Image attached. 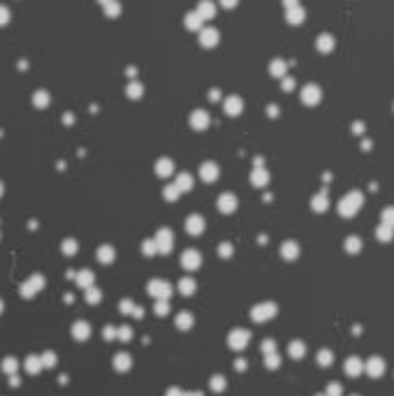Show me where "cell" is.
Instances as JSON below:
<instances>
[{"mask_svg": "<svg viewBox=\"0 0 394 396\" xmlns=\"http://www.w3.org/2000/svg\"><path fill=\"white\" fill-rule=\"evenodd\" d=\"M128 95H130V98H139V95H142V86H139V84H130L128 86Z\"/></svg>", "mask_w": 394, "mask_h": 396, "instance_id": "d4e9b609", "label": "cell"}, {"mask_svg": "<svg viewBox=\"0 0 394 396\" xmlns=\"http://www.w3.org/2000/svg\"><path fill=\"white\" fill-rule=\"evenodd\" d=\"M236 2H239V0H220L223 7H236Z\"/></svg>", "mask_w": 394, "mask_h": 396, "instance_id": "f1b7e54d", "label": "cell"}, {"mask_svg": "<svg viewBox=\"0 0 394 396\" xmlns=\"http://www.w3.org/2000/svg\"><path fill=\"white\" fill-rule=\"evenodd\" d=\"M362 204H364V192L353 190V192H348L346 197H341V202H339V214H341L343 218H353V216H357V211L362 209Z\"/></svg>", "mask_w": 394, "mask_h": 396, "instance_id": "6da1fadb", "label": "cell"}, {"mask_svg": "<svg viewBox=\"0 0 394 396\" xmlns=\"http://www.w3.org/2000/svg\"><path fill=\"white\" fill-rule=\"evenodd\" d=\"M376 239H378V241H383V244L392 241V239H394V227H390V225H383V222H380L378 227H376Z\"/></svg>", "mask_w": 394, "mask_h": 396, "instance_id": "8fae6325", "label": "cell"}, {"mask_svg": "<svg viewBox=\"0 0 394 396\" xmlns=\"http://www.w3.org/2000/svg\"><path fill=\"white\" fill-rule=\"evenodd\" d=\"M364 371L371 375V378H380L385 373V359L383 357H369L366 364H364Z\"/></svg>", "mask_w": 394, "mask_h": 396, "instance_id": "3957f363", "label": "cell"}, {"mask_svg": "<svg viewBox=\"0 0 394 396\" xmlns=\"http://www.w3.org/2000/svg\"><path fill=\"white\" fill-rule=\"evenodd\" d=\"M353 396H357V394H353Z\"/></svg>", "mask_w": 394, "mask_h": 396, "instance_id": "836d02e7", "label": "cell"}, {"mask_svg": "<svg viewBox=\"0 0 394 396\" xmlns=\"http://www.w3.org/2000/svg\"><path fill=\"white\" fill-rule=\"evenodd\" d=\"M199 42H202V46H206V49L216 46L218 44V31H216V28H204V31H199Z\"/></svg>", "mask_w": 394, "mask_h": 396, "instance_id": "8992f818", "label": "cell"}, {"mask_svg": "<svg viewBox=\"0 0 394 396\" xmlns=\"http://www.w3.org/2000/svg\"><path fill=\"white\" fill-rule=\"evenodd\" d=\"M223 107H225V111H228L230 116H236V114H241V109H243V102L239 95H230L225 102H223Z\"/></svg>", "mask_w": 394, "mask_h": 396, "instance_id": "52a82bcc", "label": "cell"}, {"mask_svg": "<svg viewBox=\"0 0 394 396\" xmlns=\"http://www.w3.org/2000/svg\"><path fill=\"white\" fill-rule=\"evenodd\" d=\"M297 252H299L297 244H285L283 246V255H285V257H297Z\"/></svg>", "mask_w": 394, "mask_h": 396, "instance_id": "603a6c76", "label": "cell"}, {"mask_svg": "<svg viewBox=\"0 0 394 396\" xmlns=\"http://www.w3.org/2000/svg\"><path fill=\"white\" fill-rule=\"evenodd\" d=\"M100 2H102V5H105V2H109V0H100Z\"/></svg>", "mask_w": 394, "mask_h": 396, "instance_id": "1f68e13d", "label": "cell"}, {"mask_svg": "<svg viewBox=\"0 0 394 396\" xmlns=\"http://www.w3.org/2000/svg\"><path fill=\"white\" fill-rule=\"evenodd\" d=\"M33 102H35V105H38L39 109H44L46 105H49V95H46V91H38V93H35Z\"/></svg>", "mask_w": 394, "mask_h": 396, "instance_id": "ac0fdd59", "label": "cell"}, {"mask_svg": "<svg viewBox=\"0 0 394 396\" xmlns=\"http://www.w3.org/2000/svg\"><path fill=\"white\" fill-rule=\"evenodd\" d=\"M197 14H199V19H202V21H206V19H213V16H216V5H213L211 0H202V2L197 5Z\"/></svg>", "mask_w": 394, "mask_h": 396, "instance_id": "9c48e42d", "label": "cell"}, {"mask_svg": "<svg viewBox=\"0 0 394 396\" xmlns=\"http://www.w3.org/2000/svg\"><path fill=\"white\" fill-rule=\"evenodd\" d=\"M353 132H355V135H362V132H364V123L357 121L355 125H353Z\"/></svg>", "mask_w": 394, "mask_h": 396, "instance_id": "83f0119b", "label": "cell"}, {"mask_svg": "<svg viewBox=\"0 0 394 396\" xmlns=\"http://www.w3.org/2000/svg\"><path fill=\"white\" fill-rule=\"evenodd\" d=\"M318 361H320V366H329L334 361V355H332V350H320V355H318Z\"/></svg>", "mask_w": 394, "mask_h": 396, "instance_id": "d6986e66", "label": "cell"}, {"mask_svg": "<svg viewBox=\"0 0 394 396\" xmlns=\"http://www.w3.org/2000/svg\"><path fill=\"white\" fill-rule=\"evenodd\" d=\"M311 206L318 211V214H322V211H327V206H329V197H327V192H318L315 197H313Z\"/></svg>", "mask_w": 394, "mask_h": 396, "instance_id": "4fadbf2b", "label": "cell"}, {"mask_svg": "<svg viewBox=\"0 0 394 396\" xmlns=\"http://www.w3.org/2000/svg\"><path fill=\"white\" fill-rule=\"evenodd\" d=\"M304 350H306V348H304V343H299V341H295L290 345V355H292V357H302Z\"/></svg>", "mask_w": 394, "mask_h": 396, "instance_id": "7402d4cb", "label": "cell"}, {"mask_svg": "<svg viewBox=\"0 0 394 396\" xmlns=\"http://www.w3.org/2000/svg\"><path fill=\"white\" fill-rule=\"evenodd\" d=\"M343 371L350 375V378H357V375L364 373V359L359 357H348L346 364H343Z\"/></svg>", "mask_w": 394, "mask_h": 396, "instance_id": "277c9868", "label": "cell"}, {"mask_svg": "<svg viewBox=\"0 0 394 396\" xmlns=\"http://www.w3.org/2000/svg\"><path fill=\"white\" fill-rule=\"evenodd\" d=\"M190 123H193L197 130H204L206 125H209V114H206V111H195V114L190 116Z\"/></svg>", "mask_w": 394, "mask_h": 396, "instance_id": "5bb4252c", "label": "cell"}, {"mask_svg": "<svg viewBox=\"0 0 394 396\" xmlns=\"http://www.w3.org/2000/svg\"><path fill=\"white\" fill-rule=\"evenodd\" d=\"M304 19H306V9L299 7V5H297V7H290L288 12H285V21L292 23V26H299Z\"/></svg>", "mask_w": 394, "mask_h": 396, "instance_id": "ba28073f", "label": "cell"}, {"mask_svg": "<svg viewBox=\"0 0 394 396\" xmlns=\"http://www.w3.org/2000/svg\"><path fill=\"white\" fill-rule=\"evenodd\" d=\"M283 5H285V7H297V5H299V0H283Z\"/></svg>", "mask_w": 394, "mask_h": 396, "instance_id": "f546056e", "label": "cell"}, {"mask_svg": "<svg viewBox=\"0 0 394 396\" xmlns=\"http://www.w3.org/2000/svg\"><path fill=\"white\" fill-rule=\"evenodd\" d=\"M320 100H322V91H320V86L306 84L302 88V102L306 105V107H315Z\"/></svg>", "mask_w": 394, "mask_h": 396, "instance_id": "7a4b0ae2", "label": "cell"}, {"mask_svg": "<svg viewBox=\"0 0 394 396\" xmlns=\"http://www.w3.org/2000/svg\"><path fill=\"white\" fill-rule=\"evenodd\" d=\"M380 222H383V225H390V227H394V206H387V209H383V211H380Z\"/></svg>", "mask_w": 394, "mask_h": 396, "instance_id": "e0dca14e", "label": "cell"}, {"mask_svg": "<svg viewBox=\"0 0 394 396\" xmlns=\"http://www.w3.org/2000/svg\"><path fill=\"white\" fill-rule=\"evenodd\" d=\"M280 88H283L285 93L295 91V79H292V76H283V81H280Z\"/></svg>", "mask_w": 394, "mask_h": 396, "instance_id": "cb8c5ba5", "label": "cell"}, {"mask_svg": "<svg viewBox=\"0 0 394 396\" xmlns=\"http://www.w3.org/2000/svg\"><path fill=\"white\" fill-rule=\"evenodd\" d=\"M334 46H336V39H334V35H329V33H322V35H318V39H315V49H318L320 54H332Z\"/></svg>", "mask_w": 394, "mask_h": 396, "instance_id": "5b68a950", "label": "cell"}, {"mask_svg": "<svg viewBox=\"0 0 394 396\" xmlns=\"http://www.w3.org/2000/svg\"><path fill=\"white\" fill-rule=\"evenodd\" d=\"M105 12H107V16L116 19V16L121 14V2H118V0H109V2H105Z\"/></svg>", "mask_w": 394, "mask_h": 396, "instance_id": "2e32d148", "label": "cell"}, {"mask_svg": "<svg viewBox=\"0 0 394 396\" xmlns=\"http://www.w3.org/2000/svg\"><path fill=\"white\" fill-rule=\"evenodd\" d=\"M343 248H346V252H350V255H357V252L364 248V244L359 236H348V239L343 241Z\"/></svg>", "mask_w": 394, "mask_h": 396, "instance_id": "30bf717a", "label": "cell"}, {"mask_svg": "<svg viewBox=\"0 0 394 396\" xmlns=\"http://www.w3.org/2000/svg\"><path fill=\"white\" fill-rule=\"evenodd\" d=\"M7 21H9V9L0 5V26H5Z\"/></svg>", "mask_w": 394, "mask_h": 396, "instance_id": "484cf974", "label": "cell"}, {"mask_svg": "<svg viewBox=\"0 0 394 396\" xmlns=\"http://www.w3.org/2000/svg\"><path fill=\"white\" fill-rule=\"evenodd\" d=\"M269 72H272V76H285V72H288V63L280 61V58H276V61L269 63Z\"/></svg>", "mask_w": 394, "mask_h": 396, "instance_id": "7c38bea8", "label": "cell"}, {"mask_svg": "<svg viewBox=\"0 0 394 396\" xmlns=\"http://www.w3.org/2000/svg\"><path fill=\"white\" fill-rule=\"evenodd\" d=\"M325 396H343V387L339 382H332V385H327Z\"/></svg>", "mask_w": 394, "mask_h": 396, "instance_id": "ffe728a7", "label": "cell"}, {"mask_svg": "<svg viewBox=\"0 0 394 396\" xmlns=\"http://www.w3.org/2000/svg\"><path fill=\"white\" fill-rule=\"evenodd\" d=\"M186 28H188V31H202V19H199L197 12L186 14Z\"/></svg>", "mask_w": 394, "mask_h": 396, "instance_id": "9a60e30c", "label": "cell"}, {"mask_svg": "<svg viewBox=\"0 0 394 396\" xmlns=\"http://www.w3.org/2000/svg\"><path fill=\"white\" fill-rule=\"evenodd\" d=\"M276 114H278V107H276V105H272V107H269V116H276Z\"/></svg>", "mask_w": 394, "mask_h": 396, "instance_id": "4dcf8cb0", "label": "cell"}, {"mask_svg": "<svg viewBox=\"0 0 394 396\" xmlns=\"http://www.w3.org/2000/svg\"><path fill=\"white\" fill-rule=\"evenodd\" d=\"M267 181H269V174L262 172V169H258V172L253 174V183H255V185H265Z\"/></svg>", "mask_w": 394, "mask_h": 396, "instance_id": "44dd1931", "label": "cell"}, {"mask_svg": "<svg viewBox=\"0 0 394 396\" xmlns=\"http://www.w3.org/2000/svg\"><path fill=\"white\" fill-rule=\"evenodd\" d=\"M202 176H204V179H213V176H216V169H213V165H206V167H202Z\"/></svg>", "mask_w": 394, "mask_h": 396, "instance_id": "4316f807", "label": "cell"}, {"mask_svg": "<svg viewBox=\"0 0 394 396\" xmlns=\"http://www.w3.org/2000/svg\"><path fill=\"white\" fill-rule=\"evenodd\" d=\"M318 396H325V394H318Z\"/></svg>", "mask_w": 394, "mask_h": 396, "instance_id": "d6a6232c", "label": "cell"}]
</instances>
